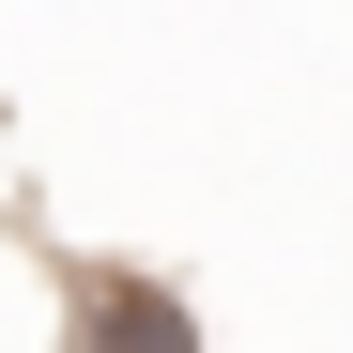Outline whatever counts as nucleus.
Listing matches in <instances>:
<instances>
[{
  "label": "nucleus",
  "mask_w": 353,
  "mask_h": 353,
  "mask_svg": "<svg viewBox=\"0 0 353 353\" xmlns=\"http://www.w3.org/2000/svg\"><path fill=\"white\" fill-rule=\"evenodd\" d=\"M92 353H200V338H185V307H169V292L108 276V292H92Z\"/></svg>",
  "instance_id": "1"
}]
</instances>
